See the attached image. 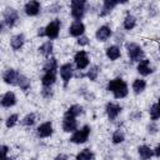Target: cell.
Instances as JSON below:
<instances>
[{
    "instance_id": "6da1fadb",
    "label": "cell",
    "mask_w": 160,
    "mask_h": 160,
    "mask_svg": "<svg viewBox=\"0 0 160 160\" xmlns=\"http://www.w3.org/2000/svg\"><path fill=\"white\" fill-rule=\"evenodd\" d=\"M108 91H111L115 99H124L129 94V86L121 78H115L108 82Z\"/></svg>"
},
{
    "instance_id": "7a4b0ae2",
    "label": "cell",
    "mask_w": 160,
    "mask_h": 160,
    "mask_svg": "<svg viewBox=\"0 0 160 160\" xmlns=\"http://www.w3.org/2000/svg\"><path fill=\"white\" fill-rule=\"evenodd\" d=\"M125 49H126V52H128V56L131 61H141L144 58V50L142 48L136 44V42H126L125 44Z\"/></svg>"
},
{
    "instance_id": "3957f363",
    "label": "cell",
    "mask_w": 160,
    "mask_h": 160,
    "mask_svg": "<svg viewBox=\"0 0 160 160\" xmlns=\"http://www.w3.org/2000/svg\"><path fill=\"white\" fill-rule=\"evenodd\" d=\"M85 5L86 2L84 0H72L70 2V14L75 19V21H81V19L85 15Z\"/></svg>"
},
{
    "instance_id": "277c9868",
    "label": "cell",
    "mask_w": 160,
    "mask_h": 160,
    "mask_svg": "<svg viewBox=\"0 0 160 160\" xmlns=\"http://www.w3.org/2000/svg\"><path fill=\"white\" fill-rule=\"evenodd\" d=\"M90 131H91V128L89 125H84L81 129L72 132L69 141L72 142V144H84V142L88 141V139L90 136Z\"/></svg>"
},
{
    "instance_id": "5b68a950",
    "label": "cell",
    "mask_w": 160,
    "mask_h": 160,
    "mask_svg": "<svg viewBox=\"0 0 160 160\" xmlns=\"http://www.w3.org/2000/svg\"><path fill=\"white\" fill-rule=\"evenodd\" d=\"M19 21V14L18 10H15L14 8H6L5 11L2 12V24L6 25L9 29L14 28L16 25V22Z\"/></svg>"
},
{
    "instance_id": "8992f818",
    "label": "cell",
    "mask_w": 160,
    "mask_h": 160,
    "mask_svg": "<svg viewBox=\"0 0 160 160\" xmlns=\"http://www.w3.org/2000/svg\"><path fill=\"white\" fill-rule=\"evenodd\" d=\"M60 28H61L60 19H54V20H51V21L45 26V36L49 38L50 40H55V39L59 36Z\"/></svg>"
},
{
    "instance_id": "52a82bcc",
    "label": "cell",
    "mask_w": 160,
    "mask_h": 160,
    "mask_svg": "<svg viewBox=\"0 0 160 160\" xmlns=\"http://www.w3.org/2000/svg\"><path fill=\"white\" fill-rule=\"evenodd\" d=\"M74 62L78 68V70H84L89 66L90 64V59H89V55L85 50H79L78 52H75L74 55Z\"/></svg>"
},
{
    "instance_id": "ba28073f",
    "label": "cell",
    "mask_w": 160,
    "mask_h": 160,
    "mask_svg": "<svg viewBox=\"0 0 160 160\" xmlns=\"http://www.w3.org/2000/svg\"><path fill=\"white\" fill-rule=\"evenodd\" d=\"M20 72L16 70V69H6L4 72H2V80L5 84L8 85H12V86H18V81H19V78H20Z\"/></svg>"
},
{
    "instance_id": "9c48e42d",
    "label": "cell",
    "mask_w": 160,
    "mask_h": 160,
    "mask_svg": "<svg viewBox=\"0 0 160 160\" xmlns=\"http://www.w3.org/2000/svg\"><path fill=\"white\" fill-rule=\"evenodd\" d=\"M59 72H60V78L61 80L64 81V86H68L69 81L71 80V78L74 76V70H72V65L70 62H66V64H62L59 69Z\"/></svg>"
},
{
    "instance_id": "30bf717a",
    "label": "cell",
    "mask_w": 160,
    "mask_h": 160,
    "mask_svg": "<svg viewBox=\"0 0 160 160\" xmlns=\"http://www.w3.org/2000/svg\"><path fill=\"white\" fill-rule=\"evenodd\" d=\"M52 132H54V128H52V122L51 121H45V122L40 124L36 128V135L40 139L49 138V136L52 135Z\"/></svg>"
},
{
    "instance_id": "8fae6325",
    "label": "cell",
    "mask_w": 160,
    "mask_h": 160,
    "mask_svg": "<svg viewBox=\"0 0 160 160\" xmlns=\"http://www.w3.org/2000/svg\"><path fill=\"white\" fill-rule=\"evenodd\" d=\"M62 130L65 132H75L78 130V121L76 118L65 114L62 119Z\"/></svg>"
},
{
    "instance_id": "7c38bea8",
    "label": "cell",
    "mask_w": 160,
    "mask_h": 160,
    "mask_svg": "<svg viewBox=\"0 0 160 160\" xmlns=\"http://www.w3.org/2000/svg\"><path fill=\"white\" fill-rule=\"evenodd\" d=\"M122 108L119 105V104H115V102H108L106 106H105V112H106V116L109 120H115L119 114L121 112Z\"/></svg>"
},
{
    "instance_id": "4fadbf2b",
    "label": "cell",
    "mask_w": 160,
    "mask_h": 160,
    "mask_svg": "<svg viewBox=\"0 0 160 160\" xmlns=\"http://www.w3.org/2000/svg\"><path fill=\"white\" fill-rule=\"evenodd\" d=\"M40 9H41V5L39 1L36 0H31V1H28L25 5H24V11L28 16H36L39 15L40 12Z\"/></svg>"
},
{
    "instance_id": "5bb4252c",
    "label": "cell",
    "mask_w": 160,
    "mask_h": 160,
    "mask_svg": "<svg viewBox=\"0 0 160 160\" xmlns=\"http://www.w3.org/2000/svg\"><path fill=\"white\" fill-rule=\"evenodd\" d=\"M84 32H85V25H84L82 21H74L69 26V34H70V36L80 38V36L84 35Z\"/></svg>"
},
{
    "instance_id": "9a60e30c",
    "label": "cell",
    "mask_w": 160,
    "mask_h": 160,
    "mask_svg": "<svg viewBox=\"0 0 160 160\" xmlns=\"http://www.w3.org/2000/svg\"><path fill=\"white\" fill-rule=\"evenodd\" d=\"M111 35H112V30H111V28L108 26V25L100 26V28L96 30V32H95L96 40H98V41H101V42H104V41H106L108 39H110Z\"/></svg>"
},
{
    "instance_id": "2e32d148",
    "label": "cell",
    "mask_w": 160,
    "mask_h": 160,
    "mask_svg": "<svg viewBox=\"0 0 160 160\" xmlns=\"http://www.w3.org/2000/svg\"><path fill=\"white\" fill-rule=\"evenodd\" d=\"M16 100H18V99H16V95H15L14 91H6V92L1 96L0 104H1L2 108L9 109V108H12V106L16 104Z\"/></svg>"
},
{
    "instance_id": "e0dca14e",
    "label": "cell",
    "mask_w": 160,
    "mask_h": 160,
    "mask_svg": "<svg viewBox=\"0 0 160 160\" xmlns=\"http://www.w3.org/2000/svg\"><path fill=\"white\" fill-rule=\"evenodd\" d=\"M136 70L141 76H148V75L152 74V71H154V69L150 65V60L149 59H142L141 61H139V64L136 66Z\"/></svg>"
},
{
    "instance_id": "ac0fdd59",
    "label": "cell",
    "mask_w": 160,
    "mask_h": 160,
    "mask_svg": "<svg viewBox=\"0 0 160 160\" xmlns=\"http://www.w3.org/2000/svg\"><path fill=\"white\" fill-rule=\"evenodd\" d=\"M56 81V71H44L41 76L42 88H51Z\"/></svg>"
},
{
    "instance_id": "d6986e66",
    "label": "cell",
    "mask_w": 160,
    "mask_h": 160,
    "mask_svg": "<svg viewBox=\"0 0 160 160\" xmlns=\"http://www.w3.org/2000/svg\"><path fill=\"white\" fill-rule=\"evenodd\" d=\"M118 4H119V1H116V0H104V2H102V8H101L99 15H100L101 18L109 15V14L114 10V8H115Z\"/></svg>"
},
{
    "instance_id": "ffe728a7",
    "label": "cell",
    "mask_w": 160,
    "mask_h": 160,
    "mask_svg": "<svg viewBox=\"0 0 160 160\" xmlns=\"http://www.w3.org/2000/svg\"><path fill=\"white\" fill-rule=\"evenodd\" d=\"M24 44H25V36H24V34H21V32L14 35V36L10 39V46H11V49L15 50V51L20 50V49L24 46Z\"/></svg>"
},
{
    "instance_id": "44dd1931",
    "label": "cell",
    "mask_w": 160,
    "mask_h": 160,
    "mask_svg": "<svg viewBox=\"0 0 160 160\" xmlns=\"http://www.w3.org/2000/svg\"><path fill=\"white\" fill-rule=\"evenodd\" d=\"M105 55H106V58H108L109 60L115 61V60H118V59L121 56L120 48L116 46V45H110V46L106 48V50H105Z\"/></svg>"
},
{
    "instance_id": "7402d4cb",
    "label": "cell",
    "mask_w": 160,
    "mask_h": 160,
    "mask_svg": "<svg viewBox=\"0 0 160 160\" xmlns=\"http://www.w3.org/2000/svg\"><path fill=\"white\" fill-rule=\"evenodd\" d=\"M52 50H54V45H52V41H51V40L42 42V44L38 48L39 54H41L44 58H49V56L52 54Z\"/></svg>"
},
{
    "instance_id": "603a6c76",
    "label": "cell",
    "mask_w": 160,
    "mask_h": 160,
    "mask_svg": "<svg viewBox=\"0 0 160 160\" xmlns=\"http://www.w3.org/2000/svg\"><path fill=\"white\" fill-rule=\"evenodd\" d=\"M138 154L141 160H150L154 156V150L150 149L148 145H140L138 148Z\"/></svg>"
},
{
    "instance_id": "cb8c5ba5",
    "label": "cell",
    "mask_w": 160,
    "mask_h": 160,
    "mask_svg": "<svg viewBox=\"0 0 160 160\" xmlns=\"http://www.w3.org/2000/svg\"><path fill=\"white\" fill-rule=\"evenodd\" d=\"M145 89H146V81H145L144 79L138 78V79H135V80L132 81V91H134L136 95H138V94H141Z\"/></svg>"
},
{
    "instance_id": "d4e9b609",
    "label": "cell",
    "mask_w": 160,
    "mask_h": 160,
    "mask_svg": "<svg viewBox=\"0 0 160 160\" xmlns=\"http://www.w3.org/2000/svg\"><path fill=\"white\" fill-rule=\"evenodd\" d=\"M122 26L125 30H132L136 26V18L131 14H128L122 21Z\"/></svg>"
},
{
    "instance_id": "484cf974",
    "label": "cell",
    "mask_w": 160,
    "mask_h": 160,
    "mask_svg": "<svg viewBox=\"0 0 160 160\" xmlns=\"http://www.w3.org/2000/svg\"><path fill=\"white\" fill-rule=\"evenodd\" d=\"M92 159H94V154L90 149H82L75 156V160H92Z\"/></svg>"
},
{
    "instance_id": "4316f807",
    "label": "cell",
    "mask_w": 160,
    "mask_h": 160,
    "mask_svg": "<svg viewBox=\"0 0 160 160\" xmlns=\"http://www.w3.org/2000/svg\"><path fill=\"white\" fill-rule=\"evenodd\" d=\"M42 70H44V71H58V70H59L58 60H56L55 58H50V59H48V61L45 62Z\"/></svg>"
},
{
    "instance_id": "83f0119b",
    "label": "cell",
    "mask_w": 160,
    "mask_h": 160,
    "mask_svg": "<svg viewBox=\"0 0 160 160\" xmlns=\"http://www.w3.org/2000/svg\"><path fill=\"white\" fill-rule=\"evenodd\" d=\"M35 121H36V115H35V112H29V114H26V115L21 119L20 124H21L22 126H32V125L35 124Z\"/></svg>"
},
{
    "instance_id": "f1b7e54d",
    "label": "cell",
    "mask_w": 160,
    "mask_h": 160,
    "mask_svg": "<svg viewBox=\"0 0 160 160\" xmlns=\"http://www.w3.org/2000/svg\"><path fill=\"white\" fill-rule=\"evenodd\" d=\"M18 86L20 88V90H22V91H28V90L30 89V86H31L30 79L21 74L20 78H19V81H18Z\"/></svg>"
},
{
    "instance_id": "f546056e",
    "label": "cell",
    "mask_w": 160,
    "mask_h": 160,
    "mask_svg": "<svg viewBox=\"0 0 160 160\" xmlns=\"http://www.w3.org/2000/svg\"><path fill=\"white\" fill-rule=\"evenodd\" d=\"M82 106L80 105V104H74V105H71L68 110H66V112L65 114H68V115H71V116H74V118H78L79 115H81L82 114Z\"/></svg>"
},
{
    "instance_id": "4dcf8cb0",
    "label": "cell",
    "mask_w": 160,
    "mask_h": 160,
    "mask_svg": "<svg viewBox=\"0 0 160 160\" xmlns=\"http://www.w3.org/2000/svg\"><path fill=\"white\" fill-rule=\"evenodd\" d=\"M124 140H125V134L122 130L118 129L112 132V136H111L112 144H121V142H124Z\"/></svg>"
},
{
    "instance_id": "1f68e13d",
    "label": "cell",
    "mask_w": 160,
    "mask_h": 160,
    "mask_svg": "<svg viewBox=\"0 0 160 160\" xmlns=\"http://www.w3.org/2000/svg\"><path fill=\"white\" fill-rule=\"evenodd\" d=\"M149 114H150V119H151L152 121H155V120L160 119V105H159L158 102L152 104V105L150 106Z\"/></svg>"
},
{
    "instance_id": "d6a6232c",
    "label": "cell",
    "mask_w": 160,
    "mask_h": 160,
    "mask_svg": "<svg viewBox=\"0 0 160 160\" xmlns=\"http://www.w3.org/2000/svg\"><path fill=\"white\" fill-rule=\"evenodd\" d=\"M99 72H100V68L98 65H94L89 69V71L86 72V76L90 79V81H95L99 76Z\"/></svg>"
},
{
    "instance_id": "836d02e7",
    "label": "cell",
    "mask_w": 160,
    "mask_h": 160,
    "mask_svg": "<svg viewBox=\"0 0 160 160\" xmlns=\"http://www.w3.org/2000/svg\"><path fill=\"white\" fill-rule=\"evenodd\" d=\"M18 121H19V115H18V114H11V115H9V116L6 118L5 125H6L8 129H10V128H14V126L18 124Z\"/></svg>"
},
{
    "instance_id": "e575fe53",
    "label": "cell",
    "mask_w": 160,
    "mask_h": 160,
    "mask_svg": "<svg viewBox=\"0 0 160 160\" xmlns=\"http://www.w3.org/2000/svg\"><path fill=\"white\" fill-rule=\"evenodd\" d=\"M41 96L45 98V99H50L52 96V90L51 88H42L41 90Z\"/></svg>"
},
{
    "instance_id": "d590c367",
    "label": "cell",
    "mask_w": 160,
    "mask_h": 160,
    "mask_svg": "<svg viewBox=\"0 0 160 160\" xmlns=\"http://www.w3.org/2000/svg\"><path fill=\"white\" fill-rule=\"evenodd\" d=\"M76 42H78V45H80V46H85V45H88V44H89V38H88V36H85V35H82V36L78 38Z\"/></svg>"
},
{
    "instance_id": "8d00e7d4",
    "label": "cell",
    "mask_w": 160,
    "mask_h": 160,
    "mask_svg": "<svg viewBox=\"0 0 160 160\" xmlns=\"http://www.w3.org/2000/svg\"><path fill=\"white\" fill-rule=\"evenodd\" d=\"M54 160H69V158H68V155H66V154L60 152V154H58V155L54 158Z\"/></svg>"
},
{
    "instance_id": "74e56055",
    "label": "cell",
    "mask_w": 160,
    "mask_h": 160,
    "mask_svg": "<svg viewBox=\"0 0 160 160\" xmlns=\"http://www.w3.org/2000/svg\"><path fill=\"white\" fill-rule=\"evenodd\" d=\"M1 152H2V158H8V152H9V148L6 145L1 146Z\"/></svg>"
},
{
    "instance_id": "f35d334b",
    "label": "cell",
    "mask_w": 160,
    "mask_h": 160,
    "mask_svg": "<svg viewBox=\"0 0 160 160\" xmlns=\"http://www.w3.org/2000/svg\"><path fill=\"white\" fill-rule=\"evenodd\" d=\"M154 155H155L156 158H160V144L154 149Z\"/></svg>"
},
{
    "instance_id": "ab89813d",
    "label": "cell",
    "mask_w": 160,
    "mask_h": 160,
    "mask_svg": "<svg viewBox=\"0 0 160 160\" xmlns=\"http://www.w3.org/2000/svg\"><path fill=\"white\" fill-rule=\"evenodd\" d=\"M38 36H40V38L45 36V28H40V29L38 30Z\"/></svg>"
},
{
    "instance_id": "60d3db41",
    "label": "cell",
    "mask_w": 160,
    "mask_h": 160,
    "mask_svg": "<svg viewBox=\"0 0 160 160\" xmlns=\"http://www.w3.org/2000/svg\"><path fill=\"white\" fill-rule=\"evenodd\" d=\"M148 129H149V132H152V134H154V132H156V129H158V128H156L155 125L151 124V125L148 126Z\"/></svg>"
},
{
    "instance_id": "b9f144b4",
    "label": "cell",
    "mask_w": 160,
    "mask_h": 160,
    "mask_svg": "<svg viewBox=\"0 0 160 160\" xmlns=\"http://www.w3.org/2000/svg\"><path fill=\"white\" fill-rule=\"evenodd\" d=\"M2 160H14V159H11V158H2Z\"/></svg>"
},
{
    "instance_id": "7bdbcfd3",
    "label": "cell",
    "mask_w": 160,
    "mask_h": 160,
    "mask_svg": "<svg viewBox=\"0 0 160 160\" xmlns=\"http://www.w3.org/2000/svg\"><path fill=\"white\" fill-rule=\"evenodd\" d=\"M159 52H160V44H159Z\"/></svg>"
},
{
    "instance_id": "ee69618b",
    "label": "cell",
    "mask_w": 160,
    "mask_h": 160,
    "mask_svg": "<svg viewBox=\"0 0 160 160\" xmlns=\"http://www.w3.org/2000/svg\"><path fill=\"white\" fill-rule=\"evenodd\" d=\"M31 160H35V159H31Z\"/></svg>"
}]
</instances>
